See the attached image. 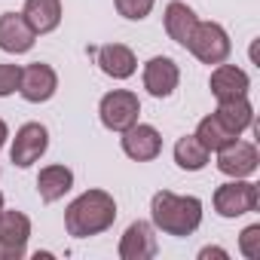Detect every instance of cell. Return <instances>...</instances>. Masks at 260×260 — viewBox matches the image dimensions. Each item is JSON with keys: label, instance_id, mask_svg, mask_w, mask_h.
Here are the masks:
<instances>
[{"label": "cell", "instance_id": "cell-1", "mask_svg": "<svg viewBox=\"0 0 260 260\" xmlns=\"http://www.w3.org/2000/svg\"><path fill=\"white\" fill-rule=\"evenodd\" d=\"M116 220V202L107 190H86L80 193L64 211V230L74 239H89L110 230Z\"/></svg>", "mask_w": 260, "mask_h": 260}, {"label": "cell", "instance_id": "cell-2", "mask_svg": "<svg viewBox=\"0 0 260 260\" xmlns=\"http://www.w3.org/2000/svg\"><path fill=\"white\" fill-rule=\"evenodd\" d=\"M150 220L166 236H190L202 223V202L196 196H178L172 190H159L150 199Z\"/></svg>", "mask_w": 260, "mask_h": 260}, {"label": "cell", "instance_id": "cell-3", "mask_svg": "<svg viewBox=\"0 0 260 260\" xmlns=\"http://www.w3.org/2000/svg\"><path fill=\"white\" fill-rule=\"evenodd\" d=\"M98 116H101V125L110 128V132H125V128H132L141 116V101L135 92L128 89H113L101 98L98 104Z\"/></svg>", "mask_w": 260, "mask_h": 260}, {"label": "cell", "instance_id": "cell-4", "mask_svg": "<svg viewBox=\"0 0 260 260\" xmlns=\"http://www.w3.org/2000/svg\"><path fill=\"white\" fill-rule=\"evenodd\" d=\"M187 49L202 61V64H223L233 52L230 34L217 25V22H196Z\"/></svg>", "mask_w": 260, "mask_h": 260}, {"label": "cell", "instance_id": "cell-5", "mask_svg": "<svg viewBox=\"0 0 260 260\" xmlns=\"http://www.w3.org/2000/svg\"><path fill=\"white\" fill-rule=\"evenodd\" d=\"M31 220L22 211H0V260H22L28 254Z\"/></svg>", "mask_w": 260, "mask_h": 260}, {"label": "cell", "instance_id": "cell-6", "mask_svg": "<svg viewBox=\"0 0 260 260\" xmlns=\"http://www.w3.org/2000/svg\"><path fill=\"white\" fill-rule=\"evenodd\" d=\"M257 208V187L236 178L230 184H220L214 190V211L220 217H242Z\"/></svg>", "mask_w": 260, "mask_h": 260}, {"label": "cell", "instance_id": "cell-7", "mask_svg": "<svg viewBox=\"0 0 260 260\" xmlns=\"http://www.w3.org/2000/svg\"><path fill=\"white\" fill-rule=\"evenodd\" d=\"M49 147V132L46 125L40 122H25L19 132H16V141L10 147V159L19 166V169H31Z\"/></svg>", "mask_w": 260, "mask_h": 260}, {"label": "cell", "instance_id": "cell-8", "mask_svg": "<svg viewBox=\"0 0 260 260\" xmlns=\"http://www.w3.org/2000/svg\"><path fill=\"white\" fill-rule=\"evenodd\" d=\"M58 89V74L43 64V61H34L28 68H22V80H19V95L31 104H43L55 95Z\"/></svg>", "mask_w": 260, "mask_h": 260}, {"label": "cell", "instance_id": "cell-9", "mask_svg": "<svg viewBox=\"0 0 260 260\" xmlns=\"http://www.w3.org/2000/svg\"><path fill=\"white\" fill-rule=\"evenodd\" d=\"M122 153L135 162H150L162 153V135L147 122H135L122 132Z\"/></svg>", "mask_w": 260, "mask_h": 260}, {"label": "cell", "instance_id": "cell-10", "mask_svg": "<svg viewBox=\"0 0 260 260\" xmlns=\"http://www.w3.org/2000/svg\"><path fill=\"white\" fill-rule=\"evenodd\" d=\"M260 166V156H257V147L251 141H233L226 147L217 150V169L226 175V178H251Z\"/></svg>", "mask_w": 260, "mask_h": 260}, {"label": "cell", "instance_id": "cell-11", "mask_svg": "<svg viewBox=\"0 0 260 260\" xmlns=\"http://www.w3.org/2000/svg\"><path fill=\"white\" fill-rule=\"evenodd\" d=\"M156 251H159V245H156L153 223H147V220L128 223V230L119 239V257L122 260H150V257H156Z\"/></svg>", "mask_w": 260, "mask_h": 260}, {"label": "cell", "instance_id": "cell-12", "mask_svg": "<svg viewBox=\"0 0 260 260\" xmlns=\"http://www.w3.org/2000/svg\"><path fill=\"white\" fill-rule=\"evenodd\" d=\"M181 83V68L169 55H153L144 64V89L153 98H169Z\"/></svg>", "mask_w": 260, "mask_h": 260}, {"label": "cell", "instance_id": "cell-13", "mask_svg": "<svg viewBox=\"0 0 260 260\" xmlns=\"http://www.w3.org/2000/svg\"><path fill=\"white\" fill-rule=\"evenodd\" d=\"M37 34L34 28L25 22L22 13H4L0 16V49L10 52V55H22L34 46Z\"/></svg>", "mask_w": 260, "mask_h": 260}, {"label": "cell", "instance_id": "cell-14", "mask_svg": "<svg viewBox=\"0 0 260 260\" xmlns=\"http://www.w3.org/2000/svg\"><path fill=\"white\" fill-rule=\"evenodd\" d=\"M208 86H211V95H214L217 101H233V98H245V95H248L251 80H248V74H245L242 68H236V64H214Z\"/></svg>", "mask_w": 260, "mask_h": 260}, {"label": "cell", "instance_id": "cell-15", "mask_svg": "<svg viewBox=\"0 0 260 260\" xmlns=\"http://www.w3.org/2000/svg\"><path fill=\"white\" fill-rule=\"evenodd\" d=\"M98 68L107 77H113V80H128L138 71V58H135L132 49L122 46V43H104L98 49Z\"/></svg>", "mask_w": 260, "mask_h": 260}, {"label": "cell", "instance_id": "cell-16", "mask_svg": "<svg viewBox=\"0 0 260 260\" xmlns=\"http://www.w3.org/2000/svg\"><path fill=\"white\" fill-rule=\"evenodd\" d=\"M22 16L34 34H49L61 25V0H25Z\"/></svg>", "mask_w": 260, "mask_h": 260}, {"label": "cell", "instance_id": "cell-17", "mask_svg": "<svg viewBox=\"0 0 260 260\" xmlns=\"http://www.w3.org/2000/svg\"><path fill=\"white\" fill-rule=\"evenodd\" d=\"M74 187V172L68 166H46L37 175V193L43 202H58Z\"/></svg>", "mask_w": 260, "mask_h": 260}, {"label": "cell", "instance_id": "cell-18", "mask_svg": "<svg viewBox=\"0 0 260 260\" xmlns=\"http://www.w3.org/2000/svg\"><path fill=\"white\" fill-rule=\"evenodd\" d=\"M196 13L187 7V4H181V0H172V4L166 7V34L178 43V46H184L187 49V43H190V34H193V28H196Z\"/></svg>", "mask_w": 260, "mask_h": 260}, {"label": "cell", "instance_id": "cell-19", "mask_svg": "<svg viewBox=\"0 0 260 260\" xmlns=\"http://www.w3.org/2000/svg\"><path fill=\"white\" fill-rule=\"evenodd\" d=\"M214 116L230 128V132H236V135H242L245 128L254 125V107H251L248 95L245 98H233V101H217Z\"/></svg>", "mask_w": 260, "mask_h": 260}, {"label": "cell", "instance_id": "cell-20", "mask_svg": "<svg viewBox=\"0 0 260 260\" xmlns=\"http://www.w3.org/2000/svg\"><path fill=\"white\" fill-rule=\"evenodd\" d=\"M196 138H199V144H202L208 153H211V150L217 153L220 147L233 144L239 135H236V132H230V128H226L214 113H208V116H205V119H199V125H196Z\"/></svg>", "mask_w": 260, "mask_h": 260}, {"label": "cell", "instance_id": "cell-21", "mask_svg": "<svg viewBox=\"0 0 260 260\" xmlns=\"http://www.w3.org/2000/svg\"><path fill=\"white\" fill-rule=\"evenodd\" d=\"M208 150L199 144V138L196 135H184V138H178V144H175V162L184 169V172H202L205 166H208Z\"/></svg>", "mask_w": 260, "mask_h": 260}, {"label": "cell", "instance_id": "cell-22", "mask_svg": "<svg viewBox=\"0 0 260 260\" xmlns=\"http://www.w3.org/2000/svg\"><path fill=\"white\" fill-rule=\"evenodd\" d=\"M113 4H116V13H119L122 19H128V22H141V19L150 16V10H153L156 0H113Z\"/></svg>", "mask_w": 260, "mask_h": 260}, {"label": "cell", "instance_id": "cell-23", "mask_svg": "<svg viewBox=\"0 0 260 260\" xmlns=\"http://www.w3.org/2000/svg\"><path fill=\"white\" fill-rule=\"evenodd\" d=\"M239 251L248 257V260H257L260 257V223H251L242 230L239 236Z\"/></svg>", "mask_w": 260, "mask_h": 260}, {"label": "cell", "instance_id": "cell-24", "mask_svg": "<svg viewBox=\"0 0 260 260\" xmlns=\"http://www.w3.org/2000/svg\"><path fill=\"white\" fill-rule=\"evenodd\" d=\"M19 80H22V68L19 64H0V98L19 92Z\"/></svg>", "mask_w": 260, "mask_h": 260}, {"label": "cell", "instance_id": "cell-25", "mask_svg": "<svg viewBox=\"0 0 260 260\" xmlns=\"http://www.w3.org/2000/svg\"><path fill=\"white\" fill-rule=\"evenodd\" d=\"M199 257H202V260H205V257H223V260H226L230 254H226L223 248H202V251H199Z\"/></svg>", "mask_w": 260, "mask_h": 260}, {"label": "cell", "instance_id": "cell-26", "mask_svg": "<svg viewBox=\"0 0 260 260\" xmlns=\"http://www.w3.org/2000/svg\"><path fill=\"white\" fill-rule=\"evenodd\" d=\"M7 138H10V128H7V122H4V119H0V147L7 144Z\"/></svg>", "mask_w": 260, "mask_h": 260}, {"label": "cell", "instance_id": "cell-27", "mask_svg": "<svg viewBox=\"0 0 260 260\" xmlns=\"http://www.w3.org/2000/svg\"><path fill=\"white\" fill-rule=\"evenodd\" d=\"M0 211H4V193H0Z\"/></svg>", "mask_w": 260, "mask_h": 260}]
</instances>
